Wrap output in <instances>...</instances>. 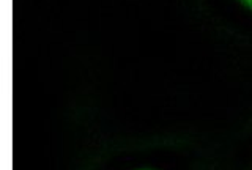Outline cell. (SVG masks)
Listing matches in <instances>:
<instances>
[{"instance_id":"cell-1","label":"cell","mask_w":252,"mask_h":170,"mask_svg":"<svg viewBox=\"0 0 252 170\" xmlns=\"http://www.w3.org/2000/svg\"><path fill=\"white\" fill-rule=\"evenodd\" d=\"M241 2H243L244 5H248L249 8H252V0H241Z\"/></svg>"}]
</instances>
